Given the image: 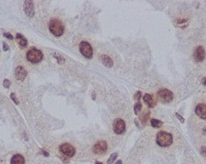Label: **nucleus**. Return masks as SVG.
<instances>
[{
	"label": "nucleus",
	"instance_id": "nucleus-18",
	"mask_svg": "<svg viewBox=\"0 0 206 164\" xmlns=\"http://www.w3.org/2000/svg\"><path fill=\"white\" fill-rule=\"evenodd\" d=\"M151 126L154 128H159L162 126L163 122L159 120L152 118L151 120Z\"/></svg>",
	"mask_w": 206,
	"mask_h": 164
},
{
	"label": "nucleus",
	"instance_id": "nucleus-33",
	"mask_svg": "<svg viewBox=\"0 0 206 164\" xmlns=\"http://www.w3.org/2000/svg\"><path fill=\"white\" fill-rule=\"evenodd\" d=\"M122 161L121 160H119V161H118V162H116V163H115V164H122Z\"/></svg>",
	"mask_w": 206,
	"mask_h": 164
},
{
	"label": "nucleus",
	"instance_id": "nucleus-24",
	"mask_svg": "<svg viewBox=\"0 0 206 164\" xmlns=\"http://www.w3.org/2000/svg\"><path fill=\"white\" fill-rule=\"evenodd\" d=\"M141 97H142V93L140 91H137L136 93V94H134V99L137 102H140V100Z\"/></svg>",
	"mask_w": 206,
	"mask_h": 164
},
{
	"label": "nucleus",
	"instance_id": "nucleus-26",
	"mask_svg": "<svg viewBox=\"0 0 206 164\" xmlns=\"http://www.w3.org/2000/svg\"><path fill=\"white\" fill-rule=\"evenodd\" d=\"M3 36L5 37V38H7V39H9V40H13V36L10 33V32H4L3 34Z\"/></svg>",
	"mask_w": 206,
	"mask_h": 164
},
{
	"label": "nucleus",
	"instance_id": "nucleus-29",
	"mask_svg": "<svg viewBox=\"0 0 206 164\" xmlns=\"http://www.w3.org/2000/svg\"><path fill=\"white\" fill-rule=\"evenodd\" d=\"M201 154L204 156L206 157V146H203L201 148Z\"/></svg>",
	"mask_w": 206,
	"mask_h": 164
},
{
	"label": "nucleus",
	"instance_id": "nucleus-13",
	"mask_svg": "<svg viewBox=\"0 0 206 164\" xmlns=\"http://www.w3.org/2000/svg\"><path fill=\"white\" fill-rule=\"evenodd\" d=\"M196 114L201 118L206 119V104H199L195 108Z\"/></svg>",
	"mask_w": 206,
	"mask_h": 164
},
{
	"label": "nucleus",
	"instance_id": "nucleus-19",
	"mask_svg": "<svg viewBox=\"0 0 206 164\" xmlns=\"http://www.w3.org/2000/svg\"><path fill=\"white\" fill-rule=\"evenodd\" d=\"M142 105L140 102H137L134 107V111L135 115H138L139 114V113L142 110Z\"/></svg>",
	"mask_w": 206,
	"mask_h": 164
},
{
	"label": "nucleus",
	"instance_id": "nucleus-15",
	"mask_svg": "<svg viewBox=\"0 0 206 164\" xmlns=\"http://www.w3.org/2000/svg\"><path fill=\"white\" fill-rule=\"evenodd\" d=\"M25 159L20 154L15 155L10 161V164H25Z\"/></svg>",
	"mask_w": 206,
	"mask_h": 164
},
{
	"label": "nucleus",
	"instance_id": "nucleus-21",
	"mask_svg": "<svg viewBox=\"0 0 206 164\" xmlns=\"http://www.w3.org/2000/svg\"><path fill=\"white\" fill-rule=\"evenodd\" d=\"M54 57L57 60V63H58L59 64H62L64 63V62L65 61V58H64L61 55L59 54H56V53H55V54H54Z\"/></svg>",
	"mask_w": 206,
	"mask_h": 164
},
{
	"label": "nucleus",
	"instance_id": "nucleus-10",
	"mask_svg": "<svg viewBox=\"0 0 206 164\" xmlns=\"http://www.w3.org/2000/svg\"><path fill=\"white\" fill-rule=\"evenodd\" d=\"M27 76V71L26 69L22 66H17L15 70V77L18 81H23Z\"/></svg>",
	"mask_w": 206,
	"mask_h": 164
},
{
	"label": "nucleus",
	"instance_id": "nucleus-34",
	"mask_svg": "<svg viewBox=\"0 0 206 164\" xmlns=\"http://www.w3.org/2000/svg\"><path fill=\"white\" fill-rule=\"evenodd\" d=\"M95 164H103L101 162H99V161H97V162H95Z\"/></svg>",
	"mask_w": 206,
	"mask_h": 164
},
{
	"label": "nucleus",
	"instance_id": "nucleus-28",
	"mask_svg": "<svg viewBox=\"0 0 206 164\" xmlns=\"http://www.w3.org/2000/svg\"><path fill=\"white\" fill-rule=\"evenodd\" d=\"M2 50H3L4 51H7L9 50V46L4 42H2Z\"/></svg>",
	"mask_w": 206,
	"mask_h": 164
},
{
	"label": "nucleus",
	"instance_id": "nucleus-6",
	"mask_svg": "<svg viewBox=\"0 0 206 164\" xmlns=\"http://www.w3.org/2000/svg\"><path fill=\"white\" fill-rule=\"evenodd\" d=\"M126 123L123 119L118 118L114 120L112 125V128L116 134L121 135L124 133L126 130Z\"/></svg>",
	"mask_w": 206,
	"mask_h": 164
},
{
	"label": "nucleus",
	"instance_id": "nucleus-8",
	"mask_svg": "<svg viewBox=\"0 0 206 164\" xmlns=\"http://www.w3.org/2000/svg\"><path fill=\"white\" fill-rule=\"evenodd\" d=\"M60 152L68 157L72 158L75 155L76 149L75 148L69 143H64L59 147Z\"/></svg>",
	"mask_w": 206,
	"mask_h": 164
},
{
	"label": "nucleus",
	"instance_id": "nucleus-30",
	"mask_svg": "<svg viewBox=\"0 0 206 164\" xmlns=\"http://www.w3.org/2000/svg\"><path fill=\"white\" fill-rule=\"evenodd\" d=\"M41 151H42V154L45 156V157H48L49 156V153L47 152V151H45V150H41Z\"/></svg>",
	"mask_w": 206,
	"mask_h": 164
},
{
	"label": "nucleus",
	"instance_id": "nucleus-7",
	"mask_svg": "<svg viewBox=\"0 0 206 164\" xmlns=\"http://www.w3.org/2000/svg\"><path fill=\"white\" fill-rule=\"evenodd\" d=\"M108 149V145L106 141L101 140L94 144L92 147V152L96 155H103Z\"/></svg>",
	"mask_w": 206,
	"mask_h": 164
},
{
	"label": "nucleus",
	"instance_id": "nucleus-12",
	"mask_svg": "<svg viewBox=\"0 0 206 164\" xmlns=\"http://www.w3.org/2000/svg\"><path fill=\"white\" fill-rule=\"evenodd\" d=\"M143 100L145 102V103L148 105V107L149 108H154L156 105H157V101L155 99L154 97H153V95L148 94V93H146L145 94L144 97H143Z\"/></svg>",
	"mask_w": 206,
	"mask_h": 164
},
{
	"label": "nucleus",
	"instance_id": "nucleus-9",
	"mask_svg": "<svg viewBox=\"0 0 206 164\" xmlns=\"http://www.w3.org/2000/svg\"><path fill=\"white\" fill-rule=\"evenodd\" d=\"M24 11L29 18H33L35 15L34 3L32 1H25L24 3Z\"/></svg>",
	"mask_w": 206,
	"mask_h": 164
},
{
	"label": "nucleus",
	"instance_id": "nucleus-3",
	"mask_svg": "<svg viewBox=\"0 0 206 164\" xmlns=\"http://www.w3.org/2000/svg\"><path fill=\"white\" fill-rule=\"evenodd\" d=\"M26 56L28 61L33 64H36L42 60L44 54L41 50L35 48H32L27 53Z\"/></svg>",
	"mask_w": 206,
	"mask_h": 164
},
{
	"label": "nucleus",
	"instance_id": "nucleus-4",
	"mask_svg": "<svg viewBox=\"0 0 206 164\" xmlns=\"http://www.w3.org/2000/svg\"><path fill=\"white\" fill-rule=\"evenodd\" d=\"M157 98L162 103H170L174 99V94L169 90L162 88L157 91Z\"/></svg>",
	"mask_w": 206,
	"mask_h": 164
},
{
	"label": "nucleus",
	"instance_id": "nucleus-23",
	"mask_svg": "<svg viewBox=\"0 0 206 164\" xmlns=\"http://www.w3.org/2000/svg\"><path fill=\"white\" fill-rule=\"evenodd\" d=\"M10 98H11V99L13 101V102L16 104V105H19V104H20V101H19V100H18V99L16 97V94H15V93H12L11 94H10Z\"/></svg>",
	"mask_w": 206,
	"mask_h": 164
},
{
	"label": "nucleus",
	"instance_id": "nucleus-2",
	"mask_svg": "<svg viewBox=\"0 0 206 164\" xmlns=\"http://www.w3.org/2000/svg\"><path fill=\"white\" fill-rule=\"evenodd\" d=\"M49 29L54 36L60 37L64 33L65 27L59 19L53 18L49 22Z\"/></svg>",
	"mask_w": 206,
	"mask_h": 164
},
{
	"label": "nucleus",
	"instance_id": "nucleus-27",
	"mask_svg": "<svg viewBox=\"0 0 206 164\" xmlns=\"http://www.w3.org/2000/svg\"><path fill=\"white\" fill-rule=\"evenodd\" d=\"M176 117H177V118L179 119V120L180 121L181 123H184V118L180 114H179V113H176Z\"/></svg>",
	"mask_w": 206,
	"mask_h": 164
},
{
	"label": "nucleus",
	"instance_id": "nucleus-1",
	"mask_svg": "<svg viewBox=\"0 0 206 164\" xmlns=\"http://www.w3.org/2000/svg\"><path fill=\"white\" fill-rule=\"evenodd\" d=\"M156 142L160 147H168L173 142V137L170 133L163 131H160L157 134Z\"/></svg>",
	"mask_w": 206,
	"mask_h": 164
},
{
	"label": "nucleus",
	"instance_id": "nucleus-17",
	"mask_svg": "<svg viewBox=\"0 0 206 164\" xmlns=\"http://www.w3.org/2000/svg\"><path fill=\"white\" fill-rule=\"evenodd\" d=\"M150 111H148L147 112L144 113L142 115H140L139 117V119H140L141 123L144 125H145L147 123V121H148V120L150 118Z\"/></svg>",
	"mask_w": 206,
	"mask_h": 164
},
{
	"label": "nucleus",
	"instance_id": "nucleus-32",
	"mask_svg": "<svg viewBox=\"0 0 206 164\" xmlns=\"http://www.w3.org/2000/svg\"><path fill=\"white\" fill-rule=\"evenodd\" d=\"M201 83L203 84V85H206V77H204L203 80H202V81H201Z\"/></svg>",
	"mask_w": 206,
	"mask_h": 164
},
{
	"label": "nucleus",
	"instance_id": "nucleus-20",
	"mask_svg": "<svg viewBox=\"0 0 206 164\" xmlns=\"http://www.w3.org/2000/svg\"><path fill=\"white\" fill-rule=\"evenodd\" d=\"M118 156V154L117 153H112L107 161V164H113V163L115 162V161L116 159Z\"/></svg>",
	"mask_w": 206,
	"mask_h": 164
},
{
	"label": "nucleus",
	"instance_id": "nucleus-14",
	"mask_svg": "<svg viewBox=\"0 0 206 164\" xmlns=\"http://www.w3.org/2000/svg\"><path fill=\"white\" fill-rule=\"evenodd\" d=\"M100 60L103 64L107 68H112L113 66L112 59L107 55L103 54L100 56Z\"/></svg>",
	"mask_w": 206,
	"mask_h": 164
},
{
	"label": "nucleus",
	"instance_id": "nucleus-16",
	"mask_svg": "<svg viewBox=\"0 0 206 164\" xmlns=\"http://www.w3.org/2000/svg\"><path fill=\"white\" fill-rule=\"evenodd\" d=\"M16 39L18 43V45L21 48H26L27 46L28 42L26 37L21 33H17L16 36Z\"/></svg>",
	"mask_w": 206,
	"mask_h": 164
},
{
	"label": "nucleus",
	"instance_id": "nucleus-31",
	"mask_svg": "<svg viewBox=\"0 0 206 164\" xmlns=\"http://www.w3.org/2000/svg\"><path fill=\"white\" fill-rule=\"evenodd\" d=\"M92 99H93V100H95V99H96V94H95V91H93V92H92Z\"/></svg>",
	"mask_w": 206,
	"mask_h": 164
},
{
	"label": "nucleus",
	"instance_id": "nucleus-11",
	"mask_svg": "<svg viewBox=\"0 0 206 164\" xmlns=\"http://www.w3.org/2000/svg\"><path fill=\"white\" fill-rule=\"evenodd\" d=\"M206 51L202 46H199L194 53V58L197 62H202L206 58Z\"/></svg>",
	"mask_w": 206,
	"mask_h": 164
},
{
	"label": "nucleus",
	"instance_id": "nucleus-22",
	"mask_svg": "<svg viewBox=\"0 0 206 164\" xmlns=\"http://www.w3.org/2000/svg\"><path fill=\"white\" fill-rule=\"evenodd\" d=\"M187 22H188V20L184 19L179 20L177 21V25L179 26V27H180L181 28H184L186 27L188 25Z\"/></svg>",
	"mask_w": 206,
	"mask_h": 164
},
{
	"label": "nucleus",
	"instance_id": "nucleus-25",
	"mask_svg": "<svg viewBox=\"0 0 206 164\" xmlns=\"http://www.w3.org/2000/svg\"><path fill=\"white\" fill-rule=\"evenodd\" d=\"M11 85V81L8 79H5L3 81V86L5 88H9Z\"/></svg>",
	"mask_w": 206,
	"mask_h": 164
},
{
	"label": "nucleus",
	"instance_id": "nucleus-5",
	"mask_svg": "<svg viewBox=\"0 0 206 164\" xmlns=\"http://www.w3.org/2000/svg\"><path fill=\"white\" fill-rule=\"evenodd\" d=\"M80 53L87 59H91L93 56L94 51L91 44L86 41H82L79 45Z\"/></svg>",
	"mask_w": 206,
	"mask_h": 164
}]
</instances>
